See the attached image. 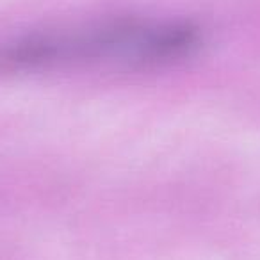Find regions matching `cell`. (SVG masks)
<instances>
[{
    "label": "cell",
    "mask_w": 260,
    "mask_h": 260,
    "mask_svg": "<svg viewBox=\"0 0 260 260\" xmlns=\"http://www.w3.org/2000/svg\"><path fill=\"white\" fill-rule=\"evenodd\" d=\"M200 30L189 22L116 18L47 30L18 40L0 54L9 70H43L79 64H170L191 55Z\"/></svg>",
    "instance_id": "6da1fadb"
}]
</instances>
